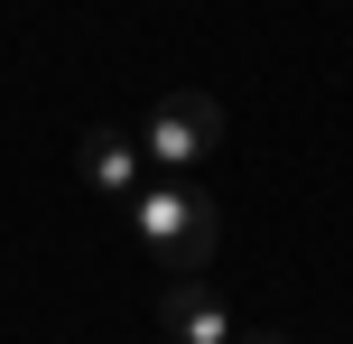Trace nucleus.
<instances>
[{
  "label": "nucleus",
  "mask_w": 353,
  "mask_h": 344,
  "mask_svg": "<svg viewBox=\"0 0 353 344\" xmlns=\"http://www.w3.org/2000/svg\"><path fill=\"white\" fill-rule=\"evenodd\" d=\"M130 233H140V252H149V261H168L176 279H195V270L214 261V242H223V205H214L195 177H176V186H140V205H130Z\"/></svg>",
  "instance_id": "f257e3e1"
},
{
  "label": "nucleus",
  "mask_w": 353,
  "mask_h": 344,
  "mask_svg": "<svg viewBox=\"0 0 353 344\" xmlns=\"http://www.w3.org/2000/svg\"><path fill=\"white\" fill-rule=\"evenodd\" d=\"M140 149H149L159 168H205V159H223V103H214V93H195V84H176L168 103L149 112Z\"/></svg>",
  "instance_id": "f03ea898"
},
{
  "label": "nucleus",
  "mask_w": 353,
  "mask_h": 344,
  "mask_svg": "<svg viewBox=\"0 0 353 344\" xmlns=\"http://www.w3.org/2000/svg\"><path fill=\"white\" fill-rule=\"evenodd\" d=\"M159 326H168V344H232V335H242L232 307L205 289V279H176V289L159 298Z\"/></svg>",
  "instance_id": "7ed1b4c3"
},
{
  "label": "nucleus",
  "mask_w": 353,
  "mask_h": 344,
  "mask_svg": "<svg viewBox=\"0 0 353 344\" xmlns=\"http://www.w3.org/2000/svg\"><path fill=\"white\" fill-rule=\"evenodd\" d=\"M74 149H84V177H93V196H140V140H130V130L93 121Z\"/></svg>",
  "instance_id": "20e7f679"
},
{
  "label": "nucleus",
  "mask_w": 353,
  "mask_h": 344,
  "mask_svg": "<svg viewBox=\"0 0 353 344\" xmlns=\"http://www.w3.org/2000/svg\"><path fill=\"white\" fill-rule=\"evenodd\" d=\"M232 344H279V335H232Z\"/></svg>",
  "instance_id": "39448f33"
}]
</instances>
